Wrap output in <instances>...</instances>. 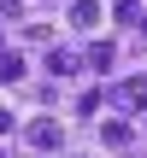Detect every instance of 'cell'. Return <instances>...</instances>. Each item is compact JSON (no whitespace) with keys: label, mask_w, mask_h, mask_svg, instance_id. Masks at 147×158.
Instances as JSON below:
<instances>
[{"label":"cell","mask_w":147,"mask_h":158,"mask_svg":"<svg viewBox=\"0 0 147 158\" xmlns=\"http://www.w3.org/2000/svg\"><path fill=\"white\" fill-rule=\"evenodd\" d=\"M29 141H35V147H47V152H53V147H59V141H65V135H59V123H53V117H41V123H29Z\"/></svg>","instance_id":"6da1fadb"},{"label":"cell","mask_w":147,"mask_h":158,"mask_svg":"<svg viewBox=\"0 0 147 158\" xmlns=\"http://www.w3.org/2000/svg\"><path fill=\"white\" fill-rule=\"evenodd\" d=\"M94 23H100V6L94 0H77L71 6V29H94Z\"/></svg>","instance_id":"7a4b0ae2"}]
</instances>
